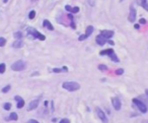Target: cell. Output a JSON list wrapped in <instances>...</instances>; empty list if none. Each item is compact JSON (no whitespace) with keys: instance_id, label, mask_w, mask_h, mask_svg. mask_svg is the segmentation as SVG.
<instances>
[{"instance_id":"cell-8","label":"cell","mask_w":148,"mask_h":123,"mask_svg":"<svg viewBox=\"0 0 148 123\" xmlns=\"http://www.w3.org/2000/svg\"><path fill=\"white\" fill-rule=\"evenodd\" d=\"M112 104H113V107L116 111H119L121 110V107H122V103H121V100L119 98H112Z\"/></svg>"},{"instance_id":"cell-27","label":"cell","mask_w":148,"mask_h":123,"mask_svg":"<svg viewBox=\"0 0 148 123\" xmlns=\"http://www.w3.org/2000/svg\"><path fill=\"white\" fill-rule=\"evenodd\" d=\"M6 44V39L5 38H0V47H3Z\"/></svg>"},{"instance_id":"cell-32","label":"cell","mask_w":148,"mask_h":123,"mask_svg":"<svg viewBox=\"0 0 148 123\" xmlns=\"http://www.w3.org/2000/svg\"><path fill=\"white\" fill-rule=\"evenodd\" d=\"M106 43H108L110 45H112V46H114V45H115V43L113 42L112 40H108V41H106Z\"/></svg>"},{"instance_id":"cell-28","label":"cell","mask_w":148,"mask_h":123,"mask_svg":"<svg viewBox=\"0 0 148 123\" xmlns=\"http://www.w3.org/2000/svg\"><path fill=\"white\" fill-rule=\"evenodd\" d=\"M123 73H124V69L123 68H119V69L116 70V74L117 75H122Z\"/></svg>"},{"instance_id":"cell-3","label":"cell","mask_w":148,"mask_h":123,"mask_svg":"<svg viewBox=\"0 0 148 123\" xmlns=\"http://www.w3.org/2000/svg\"><path fill=\"white\" fill-rule=\"evenodd\" d=\"M100 55L104 56V55H108L110 59H112V61H114V62H119V58L117 56V54L115 53V51L113 49H106V50H102L100 52Z\"/></svg>"},{"instance_id":"cell-17","label":"cell","mask_w":148,"mask_h":123,"mask_svg":"<svg viewBox=\"0 0 148 123\" xmlns=\"http://www.w3.org/2000/svg\"><path fill=\"white\" fill-rule=\"evenodd\" d=\"M24 46V42L22 40H16L15 42L12 44V47L13 48H22Z\"/></svg>"},{"instance_id":"cell-11","label":"cell","mask_w":148,"mask_h":123,"mask_svg":"<svg viewBox=\"0 0 148 123\" xmlns=\"http://www.w3.org/2000/svg\"><path fill=\"white\" fill-rule=\"evenodd\" d=\"M114 34H115V33H114L113 31L104 30V31H102V32H100V36H102V37H104V38L108 41V40H110V38H112V37L114 36Z\"/></svg>"},{"instance_id":"cell-12","label":"cell","mask_w":148,"mask_h":123,"mask_svg":"<svg viewBox=\"0 0 148 123\" xmlns=\"http://www.w3.org/2000/svg\"><path fill=\"white\" fill-rule=\"evenodd\" d=\"M14 100L17 102V109H22L24 106V100L22 98V97H20V96H15L14 97Z\"/></svg>"},{"instance_id":"cell-19","label":"cell","mask_w":148,"mask_h":123,"mask_svg":"<svg viewBox=\"0 0 148 123\" xmlns=\"http://www.w3.org/2000/svg\"><path fill=\"white\" fill-rule=\"evenodd\" d=\"M139 3H140V5L146 10V11H148V2H147V0H139Z\"/></svg>"},{"instance_id":"cell-21","label":"cell","mask_w":148,"mask_h":123,"mask_svg":"<svg viewBox=\"0 0 148 123\" xmlns=\"http://www.w3.org/2000/svg\"><path fill=\"white\" fill-rule=\"evenodd\" d=\"M10 89H11V86H10V85H7V86H5V87L1 90V92L4 93V94H6V93H8V92L10 91Z\"/></svg>"},{"instance_id":"cell-18","label":"cell","mask_w":148,"mask_h":123,"mask_svg":"<svg viewBox=\"0 0 148 123\" xmlns=\"http://www.w3.org/2000/svg\"><path fill=\"white\" fill-rule=\"evenodd\" d=\"M17 119H18V116H17V114H16L15 112H12V113L9 115V117H8V118H5V120H7V121H9V120L16 121Z\"/></svg>"},{"instance_id":"cell-14","label":"cell","mask_w":148,"mask_h":123,"mask_svg":"<svg viewBox=\"0 0 148 123\" xmlns=\"http://www.w3.org/2000/svg\"><path fill=\"white\" fill-rule=\"evenodd\" d=\"M65 10H67L68 12H71V13H77L80 8L78 6H75V7H71L70 5H65Z\"/></svg>"},{"instance_id":"cell-10","label":"cell","mask_w":148,"mask_h":123,"mask_svg":"<svg viewBox=\"0 0 148 123\" xmlns=\"http://www.w3.org/2000/svg\"><path fill=\"white\" fill-rule=\"evenodd\" d=\"M136 15H137L136 9H135L133 6H131V7H130V13H129V16H128L129 22H130V23H134L135 19H136Z\"/></svg>"},{"instance_id":"cell-23","label":"cell","mask_w":148,"mask_h":123,"mask_svg":"<svg viewBox=\"0 0 148 123\" xmlns=\"http://www.w3.org/2000/svg\"><path fill=\"white\" fill-rule=\"evenodd\" d=\"M36 16V10H30V13H28V18L30 19H34Z\"/></svg>"},{"instance_id":"cell-13","label":"cell","mask_w":148,"mask_h":123,"mask_svg":"<svg viewBox=\"0 0 148 123\" xmlns=\"http://www.w3.org/2000/svg\"><path fill=\"white\" fill-rule=\"evenodd\" d=\"M96 44H98V45H100V46H104V45L106 43V40L102 36L98 35V36L96 38Z\"/></svg>"},{"instance_id":"cell-15","label":"cell","mask_w":148,"mask_h":123,"mask_svg":"<svg viewBox=\"0 0 148 123\" xmlns=\"http://www.w3.org/2000/svg\"><path fill=\"white\" fill-rule=\"evenodd\" d=\"M51 71H52V72H54V73H59V72H67V71H68V67H66V66H63L62 68H53V69H51Z\"/></svg>"},{"instance_id":"cell-9","label":"cell","mask_w":148,"mask_h":123,"mask_svg":"<svg viewBox=\"0 0 148 123\" xmlns=\"http://www.w3.org/2000/svg\"><path fill=\"white\" fill-rule=\"evenodd\" d=\"M39 103H40V98L32 100V101L30 102V103L28 104V111H32V110H34L36 108H38V106H39Z\"/></svg>"},{"instance_id":"cell-24","label":"cell","mask_w":148,"mask_h":123,"mask_svg":"<svg viewBox=\"0 0 148 123\" xmlns=\"http://www.w3.org/2000/svg\"><path fill=\"white\" fill-rule=\"evenodd\" d=\"M3 109L6 110V111L10 110V109H11V103H5V104L3 105Z\"/></svg>"},{"instance_id":"cell-30","label":"cell","mask_w":148,"mask_h":123,"mask_svg":"<svg viewBox=\"0 0 148 123\" xmlns=\"http://www.w3.org/2000/svg\"><path fill=\"white\" fill-rule=\"evenodd\" d=\"M139 23H140L141 25H145V24H146V19H145V18H140V19H139Z\"/></svg>"},{"instance_id":"cell-16","label":"cell","mask_w":148,"mask_h":123,"mask_svg":"<svg viewBox=\"0 0 148 123\" xmlns=\"http://www.w3.org/2000/svg\"><path fill=\"white\" fill-rule=\"evenodd\" d=\"M43 26L45 27V28H47L48 30H50V31H53L54 30V27H53V25L49 22L48 19H44V22H43Z\"/></svg>"},{"instance_id":"cell-4","label":"cell","mask_w":148,"mask_h":123,"mask_svg":"<svg viewBox=\"0 0 148 123\" xmlns=\"http://www.w3.org/2000/svg\"><path fill=\"white\" fill-rule=\"evenodd\" d=\"M132 102H133V104L138 108V110L141 112V113H146L147 111H148V108H147V106L143 103L142 101H140L139 99H133L132 100Z\"/></svg>"},{"instance_id":"cell-2","label":"cell","mask_w":148,"mask_h":123,"mask_svg":"<svg viewBox=\"0 0 148 123\" xmlns=\"http://www.w3.org/2000/svg\"><path fill=\"white\" fill-rule=\"evenodd\" d=\"M26 32H28V37L32 38V39H39L41 41H45L46 40V37L43 34H41L40 32H38V31H36V29H34V28H28L26 29Z\"/></svg>"},{"instance_id":"cell-6","label":"cell","mask_w":148,"mask_h":123,"mask_svg":"<svg viewBox=\"0 0 148 123\" xmlns=\"http://www.w3.org/2000/svg\"><path fill=\"white\" fill-rule=\"evenodd\" d=\"M96 113L98 117L100 119V121H102L104 123H108V119L106 115L104 114V111H102L100 108L96 107Z\"/></svg>"},{"instance_id":"cell-26","label":"cell","mask_w":148,"mask_h":123,"mask_svg":"<svg viewBox=\"0 0 148 123\" xmlns=\"http://www.w3.org/2000/svg\"><path fill=\"white\" fill-rule=\"evenodd\" d=\"M98 69L102 70V71H106V70H108V66L104 65V64H100L98 65Z\"/></svg>"},{"instance_id":"cell-1","label":"cell","mask_w":148,"mask_h":123,"mask_svg":"<svg viewBox=\"0 0 148 123\" xmlns=\"http://www.w3.org/2000/svg\"><path fill=\"white\" fill-rule=\"evenodd\" d=\"M62 88L68 92H75L80 89V85L76 81H65L62 84Z\"/></svg>"},{"instance_id":"cell-20","label":"cell","mask_w":148,"mask_h":123,"mask_svg":"<svg viewBox=\"0 0 148 123\" xmlns=\"http://www.w3.org/2000/svg\"><path fill=\"white\" fill-rule=\"evenodd\" d=\"M68 18H69V20L71 22V27H72V29H75L76 27H75V24H74V18H73V16H72V14H68Z\"/></svg>"},{"instance_id":"cell-25","label":"cell","mask_w":148,"mask_h":123,"mask_svg":"<svg viewBox=\"0 0 148 123\" xmlns=\"http://www.w3.org/2000/svg\"><path fill=\"white\" fill-rule=\"evenodd\" d=\"M5 69H6V66H5L4 63L0 64V73H4L5 72Z\"/></svg>"},{"instance_id":"cell-31","label":"cell","mask_w":148,"mask_h":123,"mask_svg":"<svg viewBox=\"0 0 148 123\" xmlns=\"http://www.w3.org/2000/svg\"><path fill=\"white\" fill-rule=\"evenodd\" d=\"M28 123H40V122H38V121L34 120V119H30V120L28 121Z\"/></svg>"},{"instance_id":"cell-29","label":"cell","mask_w":148,"mask_h":123,"mask_svg":"<svg viewBox=\"0 0 148 123\" xmlns=\"http://www.w3.org/2000/svg\"><path fill=\"white\" fill-rule=\"evenodd\" d=\"M59 123H70V121H69L67 118H64V119L60 120V122H59Z\"/></svg>"},{"instance_id":"cell-33","label":"cell","mask_w":148,"mask_h":123,"mask_svg":"<svg viewBox=\"0 0 148 123\" xmlns=\"http://www.w3.org/2000/svg\"><path fill=\"white\" fill-rule=\"evenodd\" d=\"M134 27H135V29H137V30H138V29L140 28V26H139V25H135Z\"/></svg>"},{"instance_id":"cell-22","label":"cell","mask_w":148,"mask_h":123,"mask_svg":"<svg viewBox=\"0 0 148 123\" xmlns=\"http://www.w3.org/2000/svg\"><path fill=\"white\" fill-rule=\"evenodd\" d=\"M14 38L17 39V40H20V39L22 38V32H16V33H14Z\"/></svg>"},{"instance_id":"cell-7","label":"cell","mask_w":148,"mask_h":123,"mask_svg":"<svg viewBox=\"0 0 148 123\" xmlns=\"http://www.w3.org/2000/svg\"><path fill=\"white\" fill-rule=\"evenodd\" d=\"M94 28L92 27V26H88V27L86 28V30H85V34H84V35H81V36L78 38V40H79V41L86 40L88 37H90V35H92V32H94Z\"/></svg>"},{"instance_id":"cell-5","label":"cell","mask_w":148,"mask_h":123,"mask_svg":"<svg viewBox=\"0 0 148 123\" xmlns=\"http://www.w3.org/2000/svg\"><path fill=\"white\" fill-rule=\"evenodd\" d=\"M26 64L24 61L18 60V61H16V62H14L11 65V69L13 71H22V70H24L26 68Z\"/></svg>"}]
</instances>
